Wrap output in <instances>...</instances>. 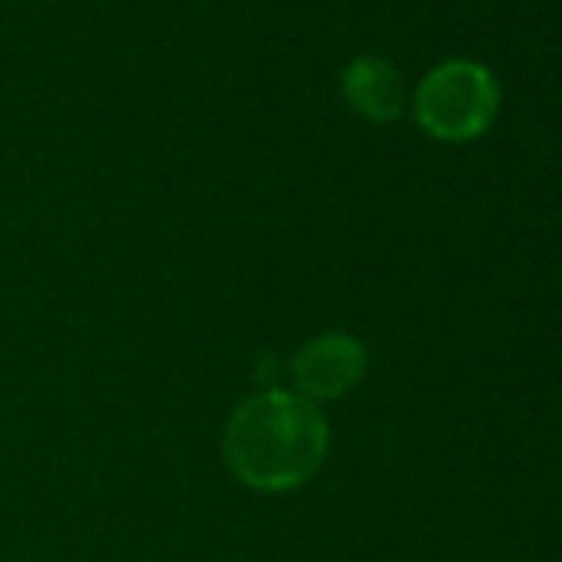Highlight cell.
Here are the masks:
<instances>
[{"label": "cell", "mask_w": 562, "mask_h": 562, "mask_svg": "<svg viewBox=\"0 0 562 562\" xmlns=\"http://www.w3.org/2000/svg\"><path fill=\"white\" fill-rule=\"evenodd\" d=\"M328 453V424L315 401L261 391L241 401L225 427V467L251 490L289 493L308 483Z\"/></svg>", "instance_id": "6da1fadb"}, {"label": "cell", "mask_w": 562, "mask_h": 562, "mask_svg": "<svg viewBox=\"0 0 562 562\" xmlns=\"http://www.w3.org/2000/svg\"><path fill=\"white\" fill-rule=\"evenodd\" d=\"M499 110V83L476 60H447L434 67L417 93V123L443 143H463L480 136Z\"/></svg>", "instance_id": "7a4b0ae2"}, {"label": "cell", "mask_w": 562, "mask_h": 562, "mask_svg": "<svg viewBox=\"0 0 562 562\" xmlns=\"http://www.w3.org/2000/svg\"><path fill=\"white\" fill-rule=\"evenodd\" d=\"M364 345L351 335L312 338L292 361V378L308 401H335L364 378Z\"/></svg>", "instance_id": "3957f363"}, {"label": "cell", "mask_w": 562, "mask_h": 562, "mask_svg": "<svg viewBox=\"0 0 562 562\" xmlns=\"http://www.w3.org/2000/svg\"><path fill=\"white\" fill-rule=\"evenodd\" d=\"M345 100L371 123H394L404 113L407 90L397 67L384 57H358L341 74Z\"/></svg>", "instance_id": "277c9868"}]
</instances>
